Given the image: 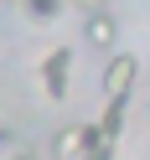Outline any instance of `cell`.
Masks as SVG:
<instances>
[{"mask_svg": "<svg viewBox=\"0 0 150 160\" xmlns=\"http://www.w3.org/2000/svg\"><path fill=\"white\" fill-rule=\"evenodd\" d=\"M83 160H114V139L98 124H88V134H83Z\"/></svg>", "mask_w": 150, "mask_h": 160, "instance_id": "cell-5", "label": "cell"}, {"mask_svg": "<svg viewBox=\"0 0 150 160\" xmlns=\"http://www.w3.org/2000/svg\"><path fill=\"white\" fill-rule=\"evenodd\" d=\"M57 11H62V0H26V16H36V21H52Z\"/></svg>", "mask_w": 150, "mask_h": 160, "instance_id": "cell-7", "label": "cell"}, {"mask_svg": "<svg viewBox=\"0 0 150 160\" xmlns=\"http://www.w3.org/2000/svg\"><path fill=\"white\" fill-rule=\"evenodd\" d=\"M83 134H88V124H67L52 139V160H83Z\"/></svg>", "mask_w": 150, "mask_h": 160, "instance_id": "cell-3", "label": "cell"}, {"mask_svg": "<svg viewBox=\"0 0 150 160\" xmlns=\"http://www.w3.org/2000/svg\"><path fill=\"white\" fill-rule=\"evenodd\" d=\"M135 78H140L135 52H114V57H109V67H104V103H129Z\"/></svg>", "mask_w": 150, "mask_h": 160, "instance_id": "cell-1", "label": "cell"}, {"mask_svg": "<svg viewBox=\"0 0 150 160\" xmlns=\"http://www.w3.org/2000/svg\"><path fill=\"white\" fill-rule=\"evenodd\" d=\"M124 108L129 103H104V114H98V129H104L114 145H119V129H124Z\"/></svg>", "mask_w": 150, "mask_h": 160, "instance_id": "cell-6", "label": "cell"}, {"mask_svg": "<svg viewBox=\"0 0 150 160\" xmlns=\"http://www.w3.org/2000/svg\"><path fill=\"white\" fill-rule=\"evenodd\" d=\"M16 160H31V155H16Z\"/></svg>", "mask_w": 150, "mask_h": 160, "instance_id": "cell-9", "label": "cell"}, {"mask_svg": "<svg viewBox=\"0 0 150 160\" xmlns=\"http://www.w3.org/2000/svg\"><path fill=\"white\" fill-rule=\"evenodd\" d=\"M78 5H83L88 16H98V11H109V0H78Z\"/></svg>", "mask_w": 150, "mask_h": 160, "instance_id": "cell-8", "label": "cell"}, {"mask_svg": "<svg viewBox=\"0 0 150 160\" xmlns=\"http://www.w3.org/2000/svg\"><path fill=\"white\" fill-rule=\"evenodd\" d=\"M67 78H73V47H57V52H47V62H42V88L62 103L67 98Z\"/></svg>", "mask_w": 150, "mask_h": 160, "instance_id": "cell-2", "label": "cell"}, {"mask_svg": "<svg viewBox=\"0 0 150 160\" xmlns=\"http://www.w3.org/2000/svg\"><path fill=\"white\" fill-rule=\"evenodd\" d=\"M83 36L93 47H114V36H119V26H114V16L109 11H98V16H88V26H83Z\"/></svg>", "mask_w": 150, "mask_h": 160, "instance_id": "cell-4", "label": "cell"}]
</instances>
